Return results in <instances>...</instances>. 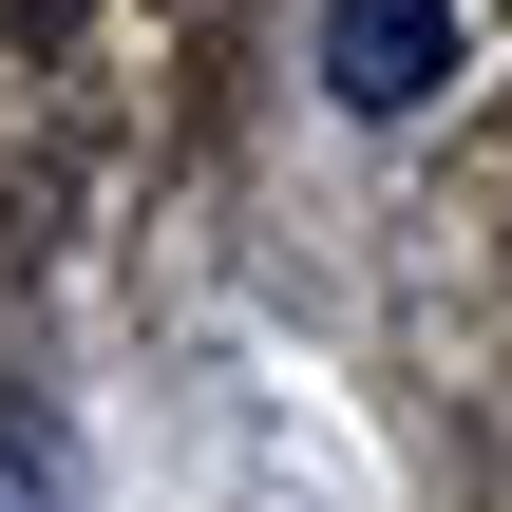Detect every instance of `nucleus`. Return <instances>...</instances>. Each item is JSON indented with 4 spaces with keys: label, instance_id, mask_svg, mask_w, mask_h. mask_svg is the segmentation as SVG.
<instances>
[{
    "label": "nucleus",
    "instance_id": "1",
    "mask_svg": "<svg viewBox=\"0 0 512 512\" xmlns=\"http://www.w3.org/2000/svg\"><path fill=\"white\" fill-rule=\"evenodd\" d=\"M456 76V0H323V95L342 114H418Z\"/></svg>",
    "mask_w": 512,
    "mask_h": 512
}]
</instances>
